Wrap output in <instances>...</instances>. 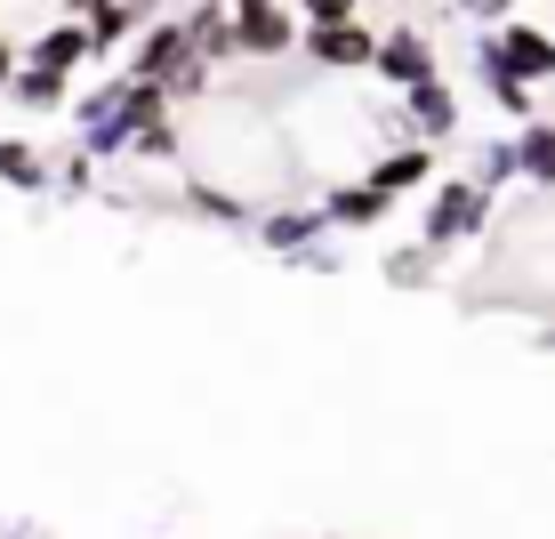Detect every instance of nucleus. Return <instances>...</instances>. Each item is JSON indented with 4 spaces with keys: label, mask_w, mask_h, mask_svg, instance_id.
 Wrapping results in <instances>:
<instances>
[{
    "label": "nucleus",
    "mask_w": 555,
    "mask_h": 539,
    "mask_svg": "<svg viewBox=\"0 0 555 539\" xmlns=\"http://www.w3.org/2000/svg\"><path fill=\"white\" fill-rule=\"evenodd\" d=\"M491 202H500V194H483L475 178H443V185L427 194V218H418V242H427V249L483 242V234H491Z\"/></svg>",
    "instance_id": "nucleus-1"
},
{
    "label": "nucleus",
    "mask_w": 555,
    "mask_h": 539,
    "mask_svg": "<svg viewBox=\"0 0 555 539\" xmlns=\"http://www.w3.org/2000/svg\"><path fill=\"white\" fill-rule=\"evenodd\" d=\"M475 56H491V65L515 73L524 89L555 81V33H547V25H524V16H500V25L475 41Z\"/></svg>",
    "instance_id": "nucleus-2"
},
{
    "label": "nucleus",
    "mask_w": 555,
    "mask_h": 539,
    "mask_svg": "<svg viewBox=\"0 0 555 539\" xmlns=\"http://www.w3.org/2000/svg\"><path fill=\"white\" fill-rule=\"evenodd\" d=\"M298 56L322 73V81H347V73H371V56H378V33L362 25H298Z\"/></svg>",
    "instance_id": "nucleus-3"
},
{
    "label": "nucleus",
    "mask_w": 555,
    "mask_h": 539,
    "mask_svg": "<svg viewBox=\"0 0 555 539\" xmlns=\"http://www.w3.org/2000/svg\"><path fill=\"white\" fill-rule=\"evenodd\" d=\"M282 65L298 56V9H234V65Z\"/></svg>",
    "instance_id": "nucleus-4"
},
{
    "label": "nucleus",
    "mask_w": 555,
    "mask_h": 539,
    "mask_svg": "<svg viewBox=\"0 0 555 539\" xmlns=\"http://www.w3.org/2000/svg\"><path fill=\"white\" fill-rule=\"evenodd\" d=\"M202 65V56H194V33H185V16H178V25H169V16H153V25H145V41H138V56H129V65L121 73H138V81H178V73H194Z\"/></svg>",
    "instance_id": "nucleus-5"
},
{
    "label": "nucleus",
    "mask_w": 555,
    "mask_h": 539,
    "mask_svg": "<svg viewBox=\"0 0 555 539\" xmlns=\"http://www.w3.org/2000/svg\"><path fill=\"white\" fill-rule=\"evenodd\" d=\"M322 226H331V218H322V202H306V209H298V202H266L250 234H258L266 249H274V258H291V266H298L306 249L322 242Z\"/></svg>",
    "instance_id": "nucleus-6"
},
{
    "label": "nucleus",
    "mask_w": 555,
    "mask_h": 539,
    "mask_svg": "<svg viewBox=\"0 0 555 539\" xmlns=\"http://www.w3.org/2000/svg\"><path fill=\"white\" fill-rule=\"evenodd\" d=\"M403 129H411L418 145L459 138V89L443 81V73H427V81H411V89H403Z\"/></svg>",
    "instance_id": "nucleus-7"
},
{
    "label": "nucleus",
    "mask_w": 555,
    "mask_h": 539,
    "mask_svg": "<svg viewBox=\"0 0 555 539\" xmlns=\"http://www.w3.org/2000/svg\"><path fill=\"white\" fill-rule=\"evenodd\" d=\"M427 73H443V65H435V41H427L418 25H395V33H378L371 81H387V89H411V81H427Z\"/></svg>",
    "instance_id": "nucleus-8"
},
{
    "label": "nucleus",
    "mask_w": 555,
    "mask_h": 539,
    "mask_svg": "<svg viewBox=\"0 0 555 539\" xmlns=\"http://www.w3.org/2000/svg\"><path fill=\"white\" fill-rule=\"evenodd\" d=\"M387 209H395V194L371 178V169H354V178L322 185V218H331V226H378Z\"/></svg>",
    "instance_id": "nucleus-9"
},
{
    "label": "nucleus",
    "mask_w": 555,
    "mask_h": 539,
    "mask_svg": "<svg viewBox=\"0 0 555 539\" xmlns=\"http://www.w3.org/2000/svg\"><path fill=\"white\" fill-rule=\"evenodd\" d=\"M153 16H162V0H89V9H81V25H89V49L113 56V49L129 41V33H145Z\"/></svg>",
    "instance_id": "nucleus-10"
},
{
    "label": "nucleus",
    "mask_w": 555,
    "mask_h": 539,
    "mask_svg": "<svg viewBox=\"0 0 555 539\" xmlns=\"http://www.w3.org/2000/svg\"><path fill=\"white\" fill-rule=\"evenodd\" d=\"M194 218H209V226H225V234H250L258 226V209L266 202H250V194H234V185H209V178H185V194H178Z\"/></svg>",
    "instance_id": "nucleus-11"
},
{
    "label": "nucleus",
    "mask_w": 555,
    "mask_h": 539,
    "mask_svg": "<svg viewBox=\"0 0 555 539\" xmlns=\"http://www.w3.org/2000/svg\"><path fill=\"white\" fill-rule=\"evenodd\" d=\"M89 56H98V49H89V25H73V16H65V25H49L33 49H16V65H41V73H65V81H73Z\"/></svg>",
    "instance_id": "nucleus-12"
},
{
    "label": "nucleus",
    "mask_w": 555,
    "mask_h": 539,
    "mask_svg": "<svg viewBox=\"0 0 555 539\" xmlns=\"http://www.w3.org/2000/svg\"><path fill=\"white\" fill-rule=\"evenodd\" d=\"M371 178L387 185V194H411V185L435 178V153L427 145H387V153H371Z\"/></svg>",
    "instance_id": "nucleus-13"
},
{
    "label": "nucleus",
    "mask_w": 555,
    "mask_h": 539,
    "mask_svg": "<svg viewBox=\"0 0 555 539\" xmlns=\"http://www.w3.org/2000/svg\"><path fill=\"white\" fill-rule=\"evenodd\" d=\"M0 185H16V194H49V153L33 138H0Z\"/></svg>",
    "instance_id": "nucleus-14"
},
{
    "label": "nucleus",
    "mask_w": 555,
    "mask_h": 539,
    "mask_svg": "<svg viewBox=\"0 0 555 539\" xmlns=\"http://www.w3.org/2000/svg\"><path fill=\"white\" fill-rule=\"evenodd\" d=\"M475 81H483V98L507 113V121H540V98H531L524 81H515V73H500L491 65V56H475Z\"/></svg>",
    "instance_id": "nucleus-15"
},
{
    "label": "nucleus",
    "mask_w": 555,
    "mask_h": 539,
    "mask_svg": "<svg viewBox=\"0 0 555 539\" xmlns=\"http://www.w3.org/2000/svg\"><path fill=\"white\" fill-rule=\"evenodd\" d=\"M9 98L25 113H56V105H73V81H65V73H41V65H16Z\"/></svg>",
    "instance_id": "nucleus-16"
},
{
    "label": "nucleus",
    "mask_w": 555,
    "mask_h": 539,
    "mask_svg": "<svg viewBox=\"0 0 555 539\" xmlns=\"http://www.w3.org/2000/svg\"><path fill=\"white\" fill-rule=\"evenodd\" d=\"M515 153H524V185L531 194H555V138H547V121L515 129Z\"/></svg>",
    "instance_id": "nucleus-17"
},
{
    "label": "nucleus",
    "mask_w": 555,
    "mask_h": 539,
    "mask_svg": "<svg viewBox=\"0 0 555 539\" xmlns=\"http://www.w3.org/2000/svg\"><path fill=\"white\" fill-rule=\"evenodd\" d=\"M483 194H507L515 178H524V153H515V138H491V145H475V169H467Z\"/></svg>",
    "instance_id": "nucleus-18"
},
{
    "label": "nucleus",
    "mask_w": 555,
    "mask_h": 539,
    "mask_svg": "<svg viewBox=\"0 0 555 539\" xmlns=\"http://www.w3.org/2000/svg\"><path fill=\"white\" fill-rule=\"evenodd\" d=\"M49 185H56V194H65V202H81V194H98V162H89V153H81V145H73V153H65V169H49Z\"/></svg>",
    "instance_id": "nucleus-19"
},
{
    "label": "nucleus",
    "mask_w": 555,
    "mask_h": 539,
    "mask_svg": "<svg viewBox=\"0 0 555 539\" xmlns=\"http://www.w3.org/2000/svg\"><path fill=\"white\" fill-rule=\"evenodd\" d=\"M435 249L427 242H411V249H387V282H403V291H418V282H435Z\"/></svg>",
    "instance_id": "nucleus-20"
},
{
    "label": "nucleus",
    "mask_w": 555,
    "mask_h": 539,
    "mask_svg": "<svg viewBox=\"0 0 555 539\" xmlns=\"http://www.w3.org/2000/svg\"><path fill=\"white\" fill-rule=\"evenodd\" d=\"M291 9H298V25H354L362 0H291Z\"/></svg>",
    "instance_id": "nucleus-21"
},
{
    "label": "nucleus",
    "mask_w": 555,
    "mask_h": 539,
    "mask_svg": "<svg viewBox=\"0 0 555 539\" xmlns=\"http://www.w3.org/2000/svg\"><path fill=\"white\" fill-rule=\"evenodd\" d=\"M9 81H16V41L0 33V98H9Z\"/></svg>",
    "instance_id": "nucleus-22"
},
{
    "label": "nucleus",
    "mask_w": 555,
    "mask_h": 539,
    "mask_svg": "<svg viewBox=\"0 0 555 539\" xmlns=\"http://www.w3.org/2000/svg\"><path fill=\"white\" fill-rule=\"evenodd\" d=\"M225 9H291V0H225Z\"/></svg>",
    "instance_id": "nucleus-23"
},
{
    "label": "nucleus",
    "mask_w": 555,
    "mask_h": 539,
    "mask_svg": "<svg viewBox=\"0 0 555 539\" xmlns=\"http://www.w3.org/2000/svg\"><path fill=\"white\" fill-rule=\"evenodd\" d=\"M540 346H555V331H540Z\"/></svg>",
    "instance_id": "nucleus-24"
},
{
    "label": "nucleus",
    "mask_w": 555,
    "mask_h": 539,
    "mask_svg": "<svg viewBox=\"0 0 555 539\" xmlns=\"http://www.w3.org/2000/svg\"><path fill=\"white\" fill-rule=\"evenodd\" d=\"M547 138H555V113H547Z\"/></svg>",
    "instance_id": "nucleus-25"
}]
</instances>
